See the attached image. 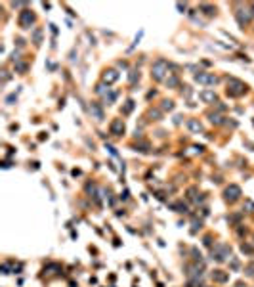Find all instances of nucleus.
I'll list each match as a JSON object with an SVG mask.
<instances>
[{
  "instance_id": "nucleus-12",
  "label": "nucleus",
  "mask_w": 254,
  "mask_h": 287,
  "mask_svg": "<svg viewBox=\"0 0 254 287\" xmlns=\"http://www.w3.org/2000/svg\"><path fill=\"white\" fill-rule=\"evenodd\" d=\"M90 111H92V115L97 119V121H103V109L99 107L97 104H92V107H90Z\"/></svg>"
},
{
  "instance_id": "nucleus-6",
  "label": "nucleus",
  "mask_w": 254,
  "mask_h": 287,
  "mask_svg": "<svg viewBox=\"0 0 254 287\" xmlns=\"http://www.w3.org/2000/svg\"><path fill=\"white\" fill-rule=\"evenodd\" d=\"M212 255H214V258H216L218 262H222V260H226V257L229 255V247H227V245H218V247L212 251Z\"/></svg>"
},
{
  "instance_id": "nucleus-9",
  "label": "nucleus",
  "mask_w": 254,
  "mask_h": 287,
  "mask_svg": "<svg viewBox=\"0 0 254 287\" xmlns=\"http://www.w3.org/2000/svg\"><path fill=\"white\" fill-rule=\"evenodd\" d=\"M212 280L218 281V283H226L229 280V274L227 272H222V270H214L212 272Z\"/></svg>"
},
{
  "instance_id": "nucleus-10",
  "label": "nucleus",
  "mask_w": 254,
  "mask_h": 287,
  "mask_svg": "<svg viewBox=\"0 0 254 287\" xmlns=\"http://www.w3.org/2000/svg\"><path fill=\"white\" fill-rule=\"evenodd\" d=\"M187 128H189L191 132H195V134H199V132H203V125L199 123L197 119H189V121H187Z\"/></svg>"
},
{
  "instance_id": "nucleus-21",
  "label": "nucleus",
  "mask_w": 254,
  "mask_h": 287,
  "mask_svg": "<svg viewBox=\"0 0 254 287\" xmlns=\"http://www.w3.org/2000/svg\"><path fill=\"white\" fill-rule=\"evenodd\" d=\"M197 190H195V188H189V190H187V197H189V199H193V201H197Z\"/></svg>"
},
{
  "instance_id": "nucleus-28",
  "label": "nucleus",
  "mask_w": 254,
  "mask_h": 287,
  "mask_svg": "<svg viewBox=\"0 0 254 287\" xmlns=\"http://www.w3.org/2000/svg\"><path fill=\"white\" fill-rule=\"evenodd\" d=\"M115 100H117V92H111V94L107 96V102H109V104H111V102H115Z\"/></svg>"
},
{
  "instance_id": "nucleus-29",
  "label": "nucleus",
  "mask_w": 254,
  "mask_h": 287,
  "mask_svg": "<svg viewBox=\"0 0 254 287\" xmlns=\"http://www.w3.org/2000/svg\"><path fill=\"white\" fill-rule=\"evenodd\" d=\"M96 92H97V94H103V92H105V86H103V84H97V86H96Z\"/></svg>"
},
{
  "instance_id": "nucleus-16",
  "label": "nucleus",
  "mask_w": 254,
  "mask_h": 287,
  "mask_svg": "<svg viewBox=\"0 0 254 287\" xmlns=\"http://www.w3.org/2000/svg\"><path fill=\"white\" fill-rule=\"evenodd\" d=\"M208 119H210L212 125H222V117H220L218 113H208Z\"/></svg>"
},
{
  "instance_id": "nucleus-18",
  "label": "nucleus",
  "mask_w": 254,
  "mask_h": 287,
  "mask_svg": "<svg viewBox=\"0 0 254 287\" xmlns=\"http://www.w3.org/2000/svg\"><path fill=\"white\" fill-rule=\"evenodd\" d=\"M132 109H134V102H132V100H128V102L124 104V107H123V113H124V115H128V113L132 111Z\"/></svg>"
},
{
  "instance_id": "nucleus-14",
  "label": "nucleus",
  "mask_w": 254,
  "mask_h": 287,
  "mask_svg": "<svg viewBox=\"0 0 254 287\" xmlns=\"http://www.w3.org/2000/svg\"><path fill=\"white\" fill-rule=\"evenodd\" d=\"M32 42H35L37 46L42 42V29H35V31H32Z\"/></svg>"
},
{
  "instance_id": "nucleus-30",
  "label": "nucleus",
  "mask_w": 254,
  "mask_h": 287,
  "mask_svg": "<svg viewBox=\"0 0 254 287\" xmlns=\"http://www.w3.org/2000/svg\"><path fill=\"white\" fill-rule=\"evenodd\" d=\"M231 268H233V270H237V268H239V260H237V258L231 260Z\"/></svg>"
},
{
  "instance_id": "nucleus-22",
  "label": "nucleus",
  "mask_w": 254,
  "mask_h": 287,
  "mask_svg": "<svg viewBox=\"0 0 254 287\" xmlns=\"http://www.w3.org/2000/svg\"><path fill=\"white\" fill-rule=\"evenodd\" d=\"M149 117H153L155 121H159V119H161V111H159V109H151V111H149Z\"/></svg>"
},
{
  "instance_id": "nucleus-31",
  "label": "nucleus",
  "mask_w": 254,
  "mask_h": 287,
  "mask_svg": "<svg viewBox=\"0 0 254 287\" xmlns=\"http://www.w3.org/2000/svg\"><path fill=\"white\" fill-rule=\"evenodd\" d=\"M14 100H15V94H10V96L6 98V102H8V104H12Z\"/></svg>"
},
{
  "instance_id": "nucleus-26",
  "label": "nucleus",
  "mask_w": 254,
  "mask_h": 287,
  "mask_svg": "<svg viewBox=\"0 0 254 287\" xmlns=\"http://www.w3.org/2000/svg\"><path fill=\"white\" fill-rule=\"evenodd\" d=\"M245 207L248 209V213H254V203H252V201L247 199V201H245Z\"/></svg>"
},
{
  "instance_id": "nucleus-2",
  "label": "nucleus",
  "mask_w": 254,
  "mask_h": 287,
  "mask_svg": "<svg viewBox=\"0 0 254 287\" xmlns=\"http://www.w3.org/2000/svg\"><path fill=\"white\" fill-rule=\"evenodd\" d=\"M168 71V63L164 61V60H159V61H155L153 63V73H151V77L155 81H162L164 79V73Z\"/></svg>"
},
{
  "instance_id": "nucleus-3",
  "label": "nucleus",
  "mask_w": 254,
  "mask_h": 287,
  "mask_svg": "<svg viewBox=\"0 0 254 287\" xmlns=\"http://www.w3.org/2000/svg\"><path fill=\"white\" fill-rule=\"evenodd\" d=\"M32 21H35V14H32L31 10H23V12L19 14V27L29 29Z\"/></svg>"
},
{
  "instance_id": "nucleus-13",
  "label": "nucleus",
  "mask_w": 254,
  "mask_h": 287,
  "mask_svg": "<svg viewBox=\"0 0 254 287\" xmlns=\"http://www.w3.org/2000/svg\"><path fill=\"white\" fill-rule=\"evenodd\" d=\"M237 19H239V25L245 27L248 21H250V15H248V14H243V12H237Z\"/></svg>"
},
{
  "instance_id": "nucleus-8",
  "label": "nucleus",
  "mask_w": 254,
  "mask_h": 287,
  "mask_svg": "<svg viewBox=\"0 0 254 287\" xmlns=\"http://www.w3.org/2000/svg\"><path fill=\"white\" fill-rule=\"evenodd\" d=\"M199 98H201L204 104H214V102H216V94H214V90H210V88L203 90L201 94H199Z\"/></svg>"
},
{
  "instance_id": "nucleus-24",
  "label": "nucleus",
  "mask_w": 254,
  "mask_h": 287,
  "mask_svg": "<svg viewBox=\"0 0 254 287\" xmlns=\"http://www.w3.org/2000/svg\"><path fill=\"white\" fill-rule=\"evenodd\" d=\"M15 71L25 73V71H27V65H25V63H15Z\"/></svg>"
},
{
  "instance_id": "nucleus-27",
  "label": "nucleus",
  "mask_w": 254,
  "mask_h": 287,
  "mask_svg": "<svg viewBox=\"0 0 254 287\" xmlns=\"http://www.w3.org/2000/svg\"><path fill=\"white\" fill-rule=\"evenodd\" d=\"M166 82H168V86H176V84H178V77H170Z\"/></svg>"
},
{
  "instance_id": "nucleus-19",
  "label": "nucleus",
  "mask_w": 254,
  "mask_h": 287,
  "mask_svg": "<svg viewBox=\"0 0 254 287\" xmlns=\"http://www.w3.org/2000/svg\"><path fill=\"white\" fill-rule=\"evenodd\" d=\"M162 109H164V111H172V109H174V104H172L170 100H164V102H162Z\"/></svg>"
},
{
  "instance_id": "nucleus-23",
  "label": "nucleus",
  "mask_w": 254,
  "mask_h": 287,
  "mask_svg": "<svg viewBox=\"0 0 254 287\" xmlns=\"http://www.w3.org/2000/svg\"><path fill=\"white\" fill-rule=\"evenodd\" d=\"M138 79H140V73H138V71H130V82L134 84Z\"/></svg>"
},
{
  "instance_id": "nucleus-20",
  "label": "nucleus",
  "mask_w": 254,
  "mask_h": 287,
  "mask_svg": "<svg viewBox=\"0 0 254 287\" xmlns=\"http://www.w3.org/2000/svg\"><path fill=\"white\" fill-rule=\"evenodd\" d=\"M241 251H243V253H248V255H252V253H254V247H250L248 243H243V245H241Z\"/></svg>"
},
{
  "instance_id": "nucleus-7",
  "label": "nucleus",
  "mask_w": 254,
  "mask_h": 287,
  "mask_svg": "<svg viewBox=\"0 0 254 287\" xmlns=\"http://www.w3.org/2000/svg\"><path fill=\"white\" fill-rule=\"evenodd\" d=\"M109 132H111L113 136H120L124 132V123H123V119H115L111 126H109Z\"/></svg>"
},
{
  "instance_id": "nucleus-11",
  "label": "nucleus",
  "mask_w": 254,
  "mask_h": 287,
  "mask_svg": "<svg viewBox=\"0 0 254 287\" xmlns=\"http://www.w3.org/2000/svg\"><path fill=\"white\" fill-rule=\"evenodd\" d=\"M118 79V73L115 71V69H109V71H105L103 73V81L107 82V84H111V82H115Z\"/></svg>"
},
{
  "instance_id": "nucleus-4",
  "label": "nucleus",
  "mask_w": 254,
  "mask_h": 287,
  "mask_svg": "<svg viewBox=\"0 0 254 287\" xmlns=\"http://www.w3.org/2000/svg\"><path fill=\"white\" fill-rule=\"evenodd\" d=\"M195 81L197 82H203V84H216L218 82V77L212 73H197L195 75Z\"/></svg>"
},
{
  "instance_id": "nucleus-5",
  "label": "nucleus",
  "mask_w": 254,
  "mask_h": 287,
  "mask_svg": "<svg viewBox=\"0 0 254 287\" xmlns=\"http://www.w3.org/2000/svg\"><path fill=\"white\" fill-rule=\"evenodd\" d=\"M239 195H241V188H239L237 184H231L227 190H226V199L231 201V203L237 201V199H239Z\"/></svg>"
},
{
  "instance_id": "nucleus-32",
  "label": "nucleus",
  "mask_w": 254,
  "mask_h": 287,
  "mask_svg": "<svg viewBox=\"0 0 254 287\" xmlns=\"http://www.w3.org/2000/svg\"><path fill=\"white\" fill-rule=\"evenodd\" d=\"M247 274H250V276L254 274V264H250V266H247Z\"/></svg>"
},
{
  "instance_id": "nucleus-17",
  "label": "nucleus",
  "mask_w": 254,
  "mask_h": 287,
  "mask_svg": "<svg viewBox=\"0 0 254 287\" xmlns=\"http://www.w3.org/2000/svg\"><path fill=\"white\" fill-rule=\"evenodd\" d=\"M201 10H203L206 15H214V12H216V10H214L210 4H201Z\"/></svg>"
},
{
  "instance_id": "nucleus-15",
  "label": "nucleus",
  "mask_w": 254,
  "mask_h": 287,
  "mask_svg": "<svg viewBox=\"0 0 254 287\" xmlns=\"http://www.w3.org/2000/svg\"><path fill=\"white\" fill-rule=\"evenodd\" d=\"M170 207H172V209H176L178 213H187V205H185V203H182V201H180V203H172Z\"/></svg>"
},
{
  "instance_id": "nucleus-25",
  "label": "nucleus",
  "mask_w": 254,
  "mask_h": 287,
  "mask_svg": "<svg viewBox=\"0 0 254 287\" xmlns=\"http://www.w3.org/2000/svg\"><path fill=\"white\" fill-rule=\"evenodd\" d=\"M143 151V153H145V151H149V146H147V144H140V146H136V151Z\"/></svg>"
},
{
  "instance_id": "nucleus-1",
  "label": "nucleus",
  "mask_w": 254,
  "mask_h": 287,
  "mask_svg": "<svg viewBox=\"0 0 254 287\" xmlns=\"http://www.w3.org/2000/svg\"><path fill=\"white\" fill-rule=\"evenodd\" d=\"M247 92V84L241 82L239 79H227V94L233 96V98H239Z\"/></svg>"
}]
</instances>
